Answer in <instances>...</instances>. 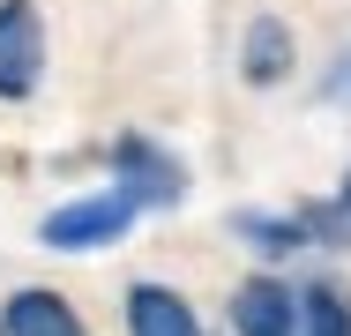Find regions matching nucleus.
I'll return each mask as SVG.
<instances>
[{
	"instance_id": "nucleus-1",
	"label": "nucleus",
	"mask_w": 351,
	"mask_h": 336,
	"mask_svg": "<svg viewBox=\"0 0 351 336\" xmlns=\"http://www.w3.org/2000/svg\"><path fill=\"white\" fill-rule=\"evenodd\" d=\"M135 209H142V202L128 195V187H105V195H90V202H68V209H53L38 239H45L53 254H90V247L120 239V232L135 224Z\"/></svg>"
},
{
	"instance_id": "nucleus-2",
	"label": "nucleus",
	"mask_w": 351,
	"mask_h": 336,
	"mask_svg": "<svg viewBox=\"0 0 351 336\" xmlns=\"http://www.w3.org/2000/svg\"><path fill=\"white\" fill-rule=\"evenodd\" d=\"M45 75V23L30 0H0V97H30Z\"/></svg>"
},
{
	"instance_id": "nucleus-3",
	"label": "nucleus",
	"mask_w": 351,
	"mask_h": 336,
	"mask_svg": "<svg viewBox=\"0 0 351 336\" xmlns=\"http://www.w3.org/2000/svg\"><path fill=\"white\" fill-rule=\"evenodd\" d=\"M232 329L239 336H306V299H291L277 276H247L232 291Z\"/></svg>"
},
{
	"instance_id": "nucleus-4",
	"label": "nucleus",
	"mask_w": 351,
	"mask_h": 336,
	"mask_svg": "<svg viewBox=\"0 0 351 336\" xmlns=\"http://www.w3.org/2000/svg\"><path fill=\"white\" fill-rule=\"evenodd\" d=\"M128 336H202V322H195V307H187L180 291L135 284V291H128Z\"/></svg>"
},
{
	"instance_id": "nucleus-5",
	"label": "nucleus",
	"mask_w": 351,
	"mask_h": 336,
	"mask_svg": "<svg viewBox=\"0 0 351 336\" xmlns=\"http://www.w3.org/2000/svg\"><path fill=\"white\" fill-rule=\"evenodd\" d=\"M0 336H82V322L60 291H15L0 307Z\"/></svg>"
},
{
	"instance_id": "nucleus-6",
	"label": "nucleus",
	"mask_w": 351,
	"mask_h": 336,
	"mask_svg": "<svg viewBox=\"0 0 351 336\" xmlns=\"http://www.w3.org/2000/svg\"><path fill=\"white\" fill-rule=\"evenodd\" d=\"M120 172H128L120 187H128L135 202H180V165H172V157H157L142 134L120 142Z\"/></svg>"
},
{
	"instance_id": "nucleus-7",
	"label": "nucleus",
	"mask_w": 351,
	"mask_h": 336,
	"mask_svg": "<svg viewBox=\"0 0 351 336\" xmlns=\"http://www.w3.org/2000/svg\"><path fill=\"white\" fill-rule=\"evenodd\" d=\"M284 67H291V30H284L277 15H262L247 30V82H277Z\"/></svg>"
},
{
	"instance_id": "nucleus-8",
	"label": "nucleus",
	"mask_w": 351,
	"mask_h": 336,
	"mask_svg": "<svg viewBox=\"0 0 351 336\" xmlns=\"http://www.w3.org/2000/svg\"><path fill=\"white\" fill-rule=\"evenodd\" d=\"M306 336H351V314L337 291H306Z\"/></svg>"
},
{
	"instance_id": "nucleus-9",
	"label": "nucleus",
	"mask_w": 351,
	"mask_h": 336,
	"mask_svg": "<svg viewBox=\"0 0 351 336\" xmlns=\"http://www.w3.org/2000/svg\"><path fill=\"white\" fill-rule=\"evenodd\" d=\"M239 232H254V247H262V254H291V247L306 239L299 224H277V217H239Z\"/></svg>"
},
{
	"instance_id": "nucleus-10",
	"label": "nucleus",
	"mask_w": 351,
	"mask_h": 336,
	"mask_svg": "<svg viewBox=\"0 0 351 336\" xmlns=\"http://www.w3.org/2000/svg\"><path fill=\"white\" fill-rule=\"evenodd\" d=\"M314 224H322L337 247H351V195H344V202H329V209H314Z\"/></svg>"
}]
</instances>
